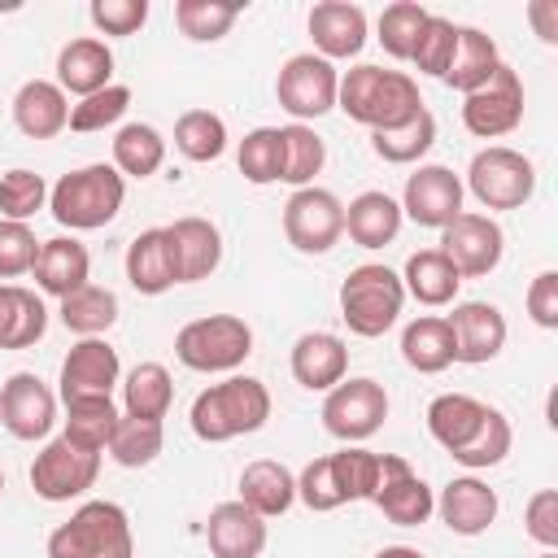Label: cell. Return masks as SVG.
<instances>
[{"mask_svg":"<svg viewBox=\"0 0 558 558\" xmlns=\"http://www.w3.org/2000/svg\"><path fill=\"white\" fill-rule=\"evenodd\" d=\"M336 87H340V70L331 61H323L318 52L288 57L275 78L279 109L292 113L296 122H310V118H323L327 109H336Z\"/></svg>","mask_w":558,"mask_h":558,"instance_id":"11","label":"cell"},{"mask_svg":"<svg viewBox=\"0 0 558 558\" xmlns=\"http://www.w3.org/2000/svg\"><path fill=\"white\" fill-rule=\"evenodd\" d=\"M48 558H135L131 519L118 501H83L48 536Z\"/></svg>","mask_w":558,"mask_h":558,"instance_id":"5","label":"cell"},{"mask_svg":"<svg viewBox=\"0 0 558 558\" xmlns=\"http://www.w3.org/2000/svg\"><path fill=\"white\" fill-rule=\"evenodd\" d=\"M527 13H532V22H536L541 39H545V44H558V4H554V0H536Z\"/></svg>","mask_w":558,"mask_h":558,"instance_id":"55","label":"cell"},{"mask_svg":"<svg viewBox=\"0 0 558 558\" xmlns=\"http://www.w3.org/2000/svg\"><path fill=\"white\" fill-rule=\"evenodd\" d=\"M240 17V4L231 0H179L174 4V22L192 44H214L222 39Z\"/></svg>","mask_w":558,"mask_h":558,"instance_id":"45","label":"cell"},{"mask_svg":"<svg viewBox=\"0 0 558 558\" xmlns=\"http://www.w3.org/2000/svg\"><path fill=\"white\" fill-rule=\"evenodd\" d=\"M541 558H558V554H554V549H545V554H541Z\"/></svg>","mask_w":558,"mask_h":558,"instance_id":"57","label":"cell"},{"mask_svg":"<svg viewBox=\"0 0 558 558\" xmlns=\"http://www.w3.org/2000/svg\"><path fill=\"white\" fill-rule=\"evenodd\" d=\"M523 527L541 549H558V488H541L527 510H523Z\"/></svg>","mask_w":558,"mask_h":558,"instance_id":"53","label":"cell"},{"mask_svg":"<svg viewBox=\"0 0 558 558\" xmlns=\"http://www.w3.org/2000/svg\"><path fill=\"white\" fill-rule=\"evenodd\" d=\"M170 401H174V384H170V371L161 362H140L126 371L122 379V414L131 418H153L161 423L170 414Z\"/></svg>","mask_w":558,"mask_h":558,"instance_id":"36","label":"cell"},{"mask_svg":"<svg viewBox=\"0 0 558 558\" xmlns=\"http://www.w3.org/2000/svg\"><path fill=\"white\" fill-rule=\"evenodd\" d=\"M122 375L118 349L105 336H87L78 344H70L65 362H61V401L74 397H113V384Z\"/></svg>","mask_w":558,"mask_h":558,"instance_id":"19","label":"cell"},{"mask_svg":"<svg viewBox=\"0 0 558 558\" xmlns=\"http://www.w3.org/2000/svg\"><path fill=\"white\" fill-rule=\"evenodd\" d=\"M405 214L401 205L388 196V192H357L349 205H344V231L357 248H384L397 240Z\"/></svg>","mask_w":558,"mask_h":558,"instance_id":"31","label":"cell"},{"mask_svg":"<svg viewBox=\"0 0 558 558\" xmlns=\"http://www.w3.org/2000/svg\"><path fill=\"white\" fill-rule=\"evenodd\" d=\"M39 257V240L26 222H9L0 218V279H17V275H31Z\"/></svg>","mask_w":558,"mask_h":558,"instance_id":"51","label":"cell"},{"mask_svg":"<svg viewBox=\"0 0 558 558\" xmlns=\"http://www.w3.org/2000/svg\"><path fill=\"white\" fill-rule=\"evenodd\" d=\"M523 301H527L532 323L545 327V331H554V327H558V270H541V275L532 279V288H527Z\"/></svg>","mask_w":558,"mask_h":558,"instance_id":"54","label":"cell"},{"mask_svg":"<svg viewBox=\"0 0 558 558\" xmlns=\"http://www.w3.org/2000/svg\"><path fill=\"white\" fill-rule=\"evenodd\" d=\"M87 13L100 35H135L148 22V0H92Z\"/></svg>","mask_w":558,"mask_h":558,"instance_id":"52","label":"cell"},{"mask_svg":"<svg viewBox=\"0 0 558 558\" xmlns=\"http://www.w3.org/2000/svg\"><path fill=\"white\" fill-rule=\"evenodd\" d=\"M118 418L122 414H118L113 397H74V401H65V432L61 436L87 453H105Z\"/></svg>","mask_w":558,"mask_h":558,"instance_id":"37","label":"cell"},{"mask_svg":"<svg viewBox=\"0 0 558 558\" xmlns=\"http://www.w3.org/2000/svg\"><path fill=\"white\" fill-rule=\"evenodd\" d=\"M466 187L484 209H519L536 192V166L506 144H488L466 166Z\"/></svg>","mask_w":558,"mask_h":558,"instance_id":"8","label":"cell"},{"mask_svg":"<svg viewBox=\"0 0 558 558\" xmlns=\"http://www.w3.org/2000/svg\"><path fill=\"white\" fill-rule=\"evenodd\" d=\"M35 275V288L48 292V296H70L78 292L83 283H92V257H87V244H78L74 235H52L39 244V257L31 266Z\"/></svg>","mask_w":558,"mask_h":558,"instance_id":"25","label":"cell"},{"mask_svg":"<svg viewBox=\"0 0 558 558\" xmlns=\"http://www.w3.org/2000/svg\"><path fill=\"white\" fill-rule=\"evenodd\" d=\"M283 235L296 253H331L344 235V205L327 187H296L283 205Z\"/></svg>","mask_w":558,"mask_h":558,"instance_id":"10","label":"cell"},{"mask_svg":"<svg viewBox=\"0 0 558 558\" xmlns=\"http://www.w3.org/2000/svg\"><path fill=\"white\" fill-rule=\"evenodd\" d=\"M432 144H436V118L427 109H418L410 122H401L392 131H371V148L388 166H414L418 157H427Z\"/></svg>","mask_w":558,"mask_h":558,"instance_id":"40","label":"cell"},{"mask_svg":"<svg viewBox=\"0 0 558 558\" xmlns=\"http://www.w3.org/2000/svg\"><path fill=\"white\" fill-rule=\"evenodd\" d=\"M205 545L214 558H262L266 519L253 514L244 501H218L205 519Z\"/></svg>","mask_w":558,"mask_h":558,"instance_id":"21","label":"cell"},{"mask_svg":"<svg viewBox=\"0 0 558 558\" xmlns=\"http://www.w3.org/2000/svg\"><path fill=\"white\" fill-rule=\"evenodd\" d=\"M96 475H100V453H87L65 436L48 440L31 462V488L44 501H74L96 484Z\"/></svg>","mask_w":558,"mask_h":558,"instance_id":"13","label":"cell"},{"mask_svg":"<svg viewBox=\"0 0 558 558\" xmlns=\"http://www.w3.org/2000/svg\"><path fill=\"white\" fill-rule=\"evenodd\" d=\"M401 357L418 375H440L445 366H453V331H449V323L440 314H423V318L405 323Z\"/></svg>","mask_w":558,"mask_h":558,"instance_id":"35","label":"cell"},{"mask_svg":"<svg viewBox=\"0 0 558 558\" xmlns=\"http://www.w3.org/2000/svg\"><path fill=\"white\" fill-rule=\"evenodd\" d=\"M371 501L397 527H418L436 510V493L427 488V480L414 475V466L405 458H397V453H384V475H379V488H375Z\"/></svg>","mask_w":558,"mask_h":558,"instance_id":"18","label":"cell"},{"mask_svg":"<svg viewBox=\"0 0 558 558\" xmlns=\"http://www.w3.org/2000/svg\"><path fill=\"white\" fill-rule=\"evenodd\" d=\"M0 423L13 440H44L52 427H57V397L52 388L31 375V371H17L4 379L0 388Z\"/></svg>","mask_w":558,"mask_h":558,"instance_id":"15","label":"cell"},{"mask_svg":"<svg viewBox=\"0 0 558 558\" xmlns=\"http://www.w3.org/2000/svg\"><path fill=\"white\" fill-rule=\"evenodd\" d=\"M170 244H174V266H179V283H196L209 279L222 262V231L209 218H174L170 227Z\"/></svg>","mask_w":558,"mask_h":558,"instance_id":"27","label":"cell"},{"mask_svg":"<svg viewBox=\"0 0 558 558\" xmlns=\"http://www.w3.org/2000/svg\"><path fill=\"white\" fill-rule=\"evenodd\" d=\"M266 418H270V392L253 375H231L222 384H209L192 401V414H187L192 432L201 440H209V445L248 436V432L266 427Z\"/></svg>","mask_w":558,"mask_h":558,"instance_id":"3","label":"cell"},{"mask_svg":"<svg viewBox=\"0 0 558 558\" xmlns=\"http://www.w3.org/2000/svg\"><path fill=\"white\" fill-rule=\"evenodd\" d=\"M44 205H48V183H44V174H35V170H26V166L0 174V218L26 222V218H35Z\"/></svg>","mask_w":558,"mask_h":558,"instance_id":"47","label":"cell"},{"mask_svg":"<svg viewBox=\"0 0 558 558\" xmlns=\"http://www.w3.org/2000/svg\"><path fill=\"white\" fill-rule=\"evenodd\" d=\"M388 418V392L379 379L371 375H344L327 397H323V427L344 440V445H357L366 436H375Z\"/></svg>","mask_w":558,"mask_h":558,"instance_id":"9","label":"cell"},{"mask_svg":"<svg viewBox=\"0 0 558 558\" xmlns=\"http://www.w3.org/2000/svg\"><path fill=\"white\" fill-rule=\"evenodd\" d=\"M375 558H423L418 549H410V545H384Z\"/></svg>","mask_w":558,"mask_h":558,"instance_id":"56","label":"cell"},{"mask_svg":"<svg viewBox=\"0 0 558 558\" xmlns=\"http://www.w3.org/2000/svg\"><path fill=\"white\" fill-rule=\"evenodd\" d=\"M453 48H458V26H453L449 17H440V13H427V22H423V31H418V39H414L410 61H414L418 74L445 78L449 61H453Z\"/></svg>","mask_w":558,"mask_h":558,"instance_id":"46","label":"cell"},{"mask_svg":"<svg viewBox=\"0 0 558 558\" xmlns=\"http://www.w3.org/2000/svg\"><path fill=\"white\" fill-rule=\"evenodd\" d=\"M161 161H166V140H161L157 126H148V122L118 126V135H113V170L122 179H148V174L161 170Z\"/></svg>","mask_w":558,"mask_h":558,"instance_id":"38","label":"cell"},{"mask_svg":"<svg viewBox=\"0 0 558 558\" xmlns=\"http://www.w3.org/2000/svg\"><path fill=\"white\" fill-rule=\"evenodd\" d=\"M423 22H427V9H423V4H410V0L388 4V9L379 13V44H384V52L397 57V61H410Z\"/></svg>","mask_w":558,"mask_h":558,"instance_id":"50","label":"cell"},{"mask_svg":"<svg viewBox=\"0 0 558 558\" xmlns=\"http://www.w3.org/2000/svg\"><path fill=\"white\" fill-rule=\"evenodd\" d=\"M61 323H65V331H74L78 340H87V336H105L113 323H118V296L109 292V288H100V283H83L78 292H70V296H61Z\"/></svg>","mask_w":558,"mask_h":558,"instance_id":"39","label":"cell"},{"mask_svg":"<svg viewBox=\"0 0 558 558\" xmlns=\"http://www.w3.org/2000/svg\"><path fill=\"white\" fill-rule=\"evenodd\" d=\"M445 323L453 331V362L484 366L506 349V314L493 301H458Z\"/></svg>","mask_w":558,"mask_h":558,"instance_id":"17","label":"cell"},{"mask_svg":"<svg viewBox=\"0 0 558 558\" xmlns=\"http://www.w3.org/2000/svg\"><path fill=\"white\" fill-rule=\"evenodd\" d=\"M501 65V52H497V39L484 35L480 26H458V48H453V61L445 70L440 83H449L453 92L471 96L475 87H484Z\"/></svg>","mask_w":558,"mask_h":558,"instance_id":"32","label":"cell"},{"mask_svg":"<svg viewBox=\"0 0 558 558\" xmlns=\"http://www.w3.org/2000/svg\"><path fill=\"white\" fill-rule=\"evenodd\" d=\"M161 445H166V432H161V423L122 414L105 449H109V458H113L118 466H131V471H135V466H148V462L161 453Z\"/></svg>","mask_w":558,"mask_h":558,"instance_id":"43","label":"cell"},{"mask_svg":"<svg viewBox=\"0 0 558 558\" xmlns=\"http://www.w3.org/2000/svg\"><path fill=\"white\" fill-rule=\"evenodd\" d=\"M384 475V453H371L362 445H344L327 458H314L301 475H296V497L314 510L327 514L344 501H371Z\"/></svg>","mask_w":558,"mask_h":558,"instance_id":"2","label":"cell"},{"mask_svg":"<svg viewBox=\"0 0 558 558\" xmlns=\"http://www.w3.org/2000/svg\"><path fill=\"white\" fill-rule=\"evenodd\" d=\"M126 201V179L96 161V166H78L70 174H61L52 187H48V209L61 227L70 231H96V227H109L118 218Z\"/></svg>","mask_w":558,"mask_h":558,"instance_id":"4","label":"cell"},{"mask_svg":"<svg viewBox=\"0 0 558 558\" xmlns=\"http://www.w3.org/2000/svg\"><path fill=\"white\" fill-rule=\"evenodd\" d=\"M523 122V78L501 61L497 74L462 96V126L475 140H501Z\"/></svg>","mask_w":558,"mask_h":558,"instance_id":"14","label":"cell"},{"mask_svg":"<svg viewBox=\"0 0 558 558\" xmlns=\"http://www.w3.org/2000/svg\"><path fill=\"white\" fill-rule=\"evenodd\" d=\"M48 331V310L39 292L22 283H0V349H31Z\"/></svg>","mask_w":558,"mask_h":558,"instance_id":"33","label":"cell"},{"mask_svg":"<svg viewBox=\"0 0 558 558\" xmlns=\"http://www.w3.org/2000/svg\"><path fill=\"white\" fill-rule=\"evenodd\" d=\"M310 39L323 61H344L357 57L366 44V13L344 0H323L310 9Z\"/></svg>","mask_w":558,"mask_h":558,"instance_id":"23","label":"cell"},{"mask_svg":"<svg viewBox=\"0 0 558 558\" xmlns=\"http://www.w3.org/2000/svg\"><path fill=\"white\" fill-rule=\"evenodd\" d=\"M401 305H405L401 275L388 270V266H379V262L353 266L349 279L340 283V318H344L349 331L362 336V340L384 336V331L401 318Z\"/></svg>","mask_w":558,"mask_h":558,"instance_id":"6","label":"cell"},{"mask_svg":"<svg viewBox=\"0 0 558 558\" xmlns=\"http://www.w3.org/2000/svg\"><path fill=\"white\" fill-rule=\"evenodd\" d=\"M113 83V52L96 35H78L57 52V87L65 96H92Z\"/></svg>","mask_w":558,"mask_h":558,"instance_id":"24","label":"cell"},{"mask_svg":"<svg viewBox=\"0 0 558 558\" xmlns=\"http://www.w3.org/2000/svg\"><path fill=\"white\" fill-rule=\"evenodd\" d=\"M174 148L187 161H218L227 153V122L209 109H187L174 122Z\"/></svg>","mask_w":558,"mask_h":558,"instance_id":"42","label":"cell"},{"mask_svg":"<svg viewBox=\"0 0 558 558\" xmlns=\"http://www.w3.org/2000/svg\"><path fill=\"white\" fill-rule=\"evenodd\" d=\"M462 179L449 170V166H418L410 179H405V192H401V214L418 227H449L458 214H462Z\"/></svg>","mask_w":558,"mask_h":558,"instance_id":"16","label":"cell"},{"mask_svg":"<svg viewBox=\"0 0 558 558\" xmlns=\"http://www.w3.org/2000/svg\"><path fill=\"white\" fill-rule=\"evenodd\" d=\"M440 253L449 257V266L462 279H484V275H493L501 266L506 235H501L497 218L462 209L449 227H440Z\"/></svg>","mask_w":558,"mask_h":558,"instance_id":"12","label":"cell"},{"mask_svg":"<svg viewBox=\"0 0 558 558\" xmlns=\"http://www.w3.org/2000/svg\"><path fill=\"white\" fill-rule=\"evenodd\" d=\"M336 109H344L353 122L371 126V131H392L401 122H410L423 105L418 83L405 70H384V65H353L349 74H340L336 87Z\"/></svg>","mask_w":558,"mask_h":558,"instance_id":"1","label":"cell"},{"mask_svg":"<svg viewBox=\"0 0 558 558\" xmlns=\"http://www.w3.org/2000/svg\"><path fill=\"white\" fill-rule=\"evenodd\" d=\"M253 353V327L240 314H209V318H192L179 327L174 336V357L187 371L201 375H218V371H235L244 366V357Z\"/></svg>","mask_w":558,"mask_h":558,"instance_id":"7","label":"cell"},{"mask_svg":"<svg viewBox=\"0 0 558 558\" xmlns=\"http://www.w3.org/2000/svg\"><path fill=\"white\" fill-rule=\"evenodd\" d=\"M401 288L418 305H453L462 275L449 266V257L440 248H418V253H410V262L401 270Z\"/></svg>","mask_w":558,"mask_h":558,"instance_id":"34","label":"cell"},{"mask_svg":"<svg viewBox=\"0 0 558 558\" xmlns=\"http://www.w3.org/2000/svg\"><path fill=\"white\" fill-rule=\"evenodd\" d=\"M235 501H244L262 519L288 514L292 501H296V475L275 458H257V462H248L240 471V497Z\"/></svg>","mask_w":558,"mask_h":558,"instance_id":"30","label":"cell"},{"mask_svg":"<svg viewBox=\"0 0 558 558\" xmlns=\"http://www.w3.org/2000/svg\"><path fill=\"white\" fill-rule=\"evenodd\" d=\"M484 418H488V405L475 401V397H466V392H440L427 405V432H432V440L440 449H449V458L480 436Z\"/></svg>","mask_w":558,"mask_h":558,"instance_id":"29","label":"cell"},{"mask_svg":"<svg viewBox=\"0 0 558 558\" xmlns=\"http://www.w3.org/2000/svg\"><path fill=\"white\" fill-rule=\"evenodd\" d=\"M497 506H501L497 493L484 480H475V475H453L440 488V497H436V514H440V523L453 536H480V532H488L493 519H497Z\"/></svg>","mask_w":558,"mask_h":558,"instance_id":"20","label":"cell"},{"mask_svg":"<svg viewBox=\"0 0 558 558\" xmlns=\"http://www.w3.org/2000/svg\"><path fill=\"white\" fill-rule=\"evenodd\" d=\"M279 140H283V174H279V183L310 187L314 174H318L323 161H327V144H323L318 131L305 126V122H288V126H279Z\"/></svg>","mask_w":558,"mask_h":558,"instance_id":"41","label":"cell"},{"mask_svg":"<svg viewBox=\"0 0 558 558\" xmlns=\"http://www.w3.org/2000/svg\"><path fill=\"white\" fill-rule=\"evenodd\" d=\"M13 122L31 140H52L70 126V96L52 78H31L13 96Z\"/></svg>","mask_w":558,"mask_h":558,"instance_id":"28","label":"cell"},{"mask_svg":"<svg viewBox=\"0 0 558 558\" xmlns=\"http://www.w3.org/2000/svg\"><path fill=\"white\" fill-rule=\"evenodd\" d=\"M235 161H240V174L248 183H257V187L279 183V174H283V140H279V126H253L240 140Z\"/></svg>","mask_w":558,"mask_h":558,"instance_id":"44","label":"cell"},{"mask_svg":"<svg viewBox=\"0 0 558 558\" xmlns=\"http://www.w3.org/2000/svg\"><path fill=\"white\" fill-rule=\"evenodd\" d=\"M510 445H514L510 418H506L497 405H488V418H484L480 436H475L466 449H458V453H453V462H462L466 471H488V466H497V462L510 453Z\"/></svg>","mask_w":558,"mask_h":558,"instance_id":"49","label":"cell"},{"mask_svg":"<svg viewBox=\"0 0 558 558\" xmlns=\"http://www.w3.org/2000/svg\"><path fill=\"white\" fill-rule=\"evenodd\" d=\"M292 379L310 392H331L344 375H349V349L340 336L331 331H305L296 344H292Z\"/></svg>","mask_w":558,"mask_h":558,"instance_id":"22","label":"cell"},{"mask_svg":"<svg viewBox=\"0 0 558 558\" xmlns=\"http://www.w3.org/2000/svg\"><path fill=\"white\" fill-rule=\"evenodd\" d=\"M0 493H4V471H0Z\"/></svg>","mask_w":558,"mask_h":558,"instance_id":"58","label":"cell"},{"mask_svg":"<svg viewBox=\"0 0 558 558\" xmlns=\"http://www.w3.org/2000/svg\"><path fill=\"white\" fill-rule=\"evenodd\" d=\"M126 279L135 292L144 296H161L166 288L179 283V266H174V244L166 227H148L126 244Z\"/></svg>","mask_w":558,"mask_h":558,"instance_id":"26","label":"cell"},{"mask_svg":"<svg viewBox=\"0 0 558 558\" xmlns=\"http://www.w3.org/2000/svg\"><path fill=\"white\" fill-rule=\"evenodd\" d=\"M131 109V87L122 83H109L92 96H83L78 105H70V131H105V126H118L122 113Z\"/></svg>","mask_w":558,"mask_h":558,"instance_id":"48","label":"cell"}]
</instances>
